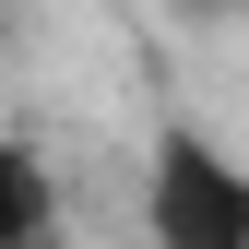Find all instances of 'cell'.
Listing matches in <instances>:
<instances>
[{
  "instance_id": "6da1fadb",
  "label": "cell",
  "mask_w": 249,
  "mask_h": 249,
  "mask_svg": "<svg viewBox=\"0 0 249 249\" xmlns=\"http://www.w3.org/2000/svg\"><path fill=\"white\" fill-rule=\"evenodd\" d=\"M142 237H154V249H249V166H237L213 131H154Z\"/></svg>"
},
{
  "instance_id": "7a4b0ae2",
  "label": "cell",
  "mask_w": 249,
  "mask_h": 249,
  "mask_svg": "<svg viewBox=\"0 0 249 249\" xmlns=\"http://www.w3.org/2000/svg\"><path fill=\"white\" fill-rule=\"evenodd\" d=\"M59 237V178L24 131H0V249H48Z\"/></svg>"
},
{
  "instance_id": "3957f363",
  "label": "cell",
  "mask_w": 249,
  "mask_h": 249,
  "mask_svg": "<svg viewBox=\"0 0 249 249\" xmlns=\"http://www.w3.org/2000/svg\"><path fill=\"white\" fill-rule=\"evenodd\" d=\"M178 12H190V24H226V12H249V0H178Z\"/></svg>"
},
{
  "instance_id": "277c9868",
  "label": "cell",
  "mask_w": 249,
  "mask_h": 249,
  "mask_svg": "<svg viewBox=\"0 0 249 249\" xmlns=\"http://www.w3.org/2000/svg\"><path fill=\"white\" fill-rule=\"evenodd\" d=\"M0 36H12V0H0Z\"/></svg>"
}]
</instances>
